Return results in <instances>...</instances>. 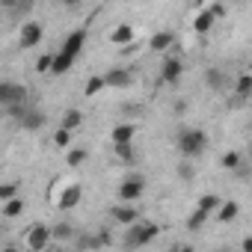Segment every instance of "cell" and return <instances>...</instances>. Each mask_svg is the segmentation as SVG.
Returning <instances> with one entry per match:
<instances>
[{"mask_svg": "<svg viewBox=\"0 0 252 252\" xmlns=\"http://www.w3.org/2000/svg\"><path fill=\"white\" fill-rule=\"evenodd\" d=\"M83 42H86V30H74V33H68L65 36V42H63V48H60V54H57V60H54V74H65L71 65H74V60H77V54L83 51Z\"/></svg>", "mask_w": 252, "mask_h": 252, "instance_id": "6da1fadb", "label": "cell"}, {"mask_svg": "<svg viewBox=\"0 0 252 252\" xmlns=\"http://www.w3.org/2000/svg\"><path fill=\"white\" fill-rule=\"evenodd\" d=\"M178 149H181L184 158H199L208 149V134L199 131V128H184L178 134Z\"/></svg>", "mask_w": 252, "mask_h": 252, "instance_id": "7a4b0ae2", "label": "cell"}, {"mask_svg": "<svg viewBox=\"0 0 252 252\" xmlns=\"http://www.w3.org/2000/svg\"><path fill=\"white\" fill-rule=\"evenodd\" d=\"M51 240H54V228H48V225H42V222L30 225L27 234H24V246H27L30 252H42V249H48Z\"/></svg>", "mask_w": 252, "mask_h": 252, "instance_id": "3957f363", "label": "cell"}, {"mask_svg": "<svg viewBox=\"0 0 252 252\" xmlns=\"http://www.w3.org/2000/svg\"><path fill=\"white\" fill-rule=\"evenodd\" d=\"M158 225L155 222H134V228H128V237H125V246H146V243H152L155 237H158Z\"/></svg>", "mask_w": 252, "mask_h": 252, "instance_id": "277c9868", "label": "cell"}, {"mask_svg": "<svg viewBox=\"0 0 252 252\" xmlns=\"http://www.w3.org/2000/svg\"><path fill=\"white\" fill-rule=\"evenodd\" d=\"M146 193V178L143 175H128L119 184V202H137Z\"/></svg>", "mask_w": 252, "mask_h": 252, "instance_id": "5b68a950", "label": "cell"}, {"mask_svg": "<svg viewBox=\"0 0 252 252\" xmlns=\"http://www.w3.org/2000/svg\"><path fill=\"white\" fill-rule=\"evenodd\" d=\"M0 104L3 107H12V104H27V89L12 83V80H3L0 83Z\"/></svg>", "mask_w": 252, "mask_h": 252, "instance_id": "8992f818", "label": "cell"}, {"mask_svg": "<svg viewBox=\"0 0 252 252\" xmlns=\"http://www.w3.org/2000/svg\"><path fill=\"white\" fill-rule=\"evenodd\" d=\"M42 39H45V27H42L39 21H27V24L21 27V39H18V42H21V48H24V51L36 48Z\"/></svg>", "mask_w": 252, "mask_h": 252, "instance_id": "52a82bcc", "label": "cell"}, {"mask_svg": "<svg viewBox=\"0 0 252 252\" xmlns=\"http://www.w3.org/2000/svg\"><path fill=\"white\" fill-rule=\"evenodd\" d=\"M18 125L24 131H39L42 125H45V116H42V110H36V107H24V113L18 116Z\"/></svg>", "mask_w": 252, "mask_h": 252, "instance_id": "ba28073f", "label": "cell"}, {"mask_svg": "<svg viewBox=\"0 0 252 252\" xmlns=\"http://www.w3.org/2000/svg\"><path fill=\"white\" fill-rule=\"evenodd\" d=\"M104 80H107V86L122 89V86H131L134 74H131V68H110V71L104 74Z\"/></svg>", "mask_w": 252, "mask_h": 252, "instance_id": "9c48e42d", "label": "cell"}, {"mask_svg": "<svg viewBox=\"0 0 252 252\" xmlns=\"http://www.w3.org/2000/svg\"><path fill=\"white\" fill-rule=\"evenodd\" d=\"M110 217H113L116 222H122V225L140 222V214H137V208H131V205H116V208L110 211Z\"/></svg>", "mask_w": 252, "mask_h": 252, "instance_id": "30bf717a", "label": "cell"}, {"mask_svg": "<svg viewBox=\"0 0 252 252\" xmlns=\"http://www.w3.org/2000/svg\"><path fill=\"white\" fill-rule=\"evenodd\" d=\"M181 60L178 57H166L163 60V65H160V77L166 80V83H178V77H181Z\"/></svg>", "mask_w": 252, "mask_h": 252, "instance_id": "8fae6325", "label": "cell"}, {"mask_svg": "<svg viewBox=\"0 0 252 252\" xmlns=\"http://www.w3.org/2000/svg\"><path fill=\"white\" fill-rule=\"evenodd\" d=\"M80 196H83L80 184H68V187L60 193V208H63V211H71V208H77V205H80Z\"/></svg>", "mask_w": 252, "mask_h": 252, "instance_id": "7c38bea8", "label": "cell"}, {"mask_svg": "<svg viewBox=\"0 0 252 252\" xmlns=\"http://www.w3.org/2000/svg\"><path fill=\"white\" fill-rule=\"evenodd\" d=\"M110 42H113V45H131V42H134V27H131V24H119V27L110 33Z\"/></svg>", "mask_w": 252, "mask_h": 252, "instance_id": "4fadbf2b", "label": "cell"}, {"mask_svg": "<svg viewBox=\"0 0 252 252\" xmlns=\"http://www.w3.org/2000/svg\"><path fill=\"white\" fill-rule=\"evenodd\" d=\"M237 217H240V205H237V202H231V199H228V202H222V205H220V211H217V220H220V222H234Z\"/></svg>", "mask_w": 252, "mask_h": 252, "instance_id": "5bb4252c", "label": "cell"}, {"mask_svg": "<svg viewBox=\"0 0 252 252\" xmlns=\"http://www.w3.org/2000/svg\"><path fill=\"white\" fill-rule=\"evenodd\" d=\"M172 42H175V36H172L169 30H160V33H155V36H152V42H149V45H152V51L163 54L166 48H172Z\"/></svg>", "mask_w": 252, "mask_h": 252, "instance_id": "9a60e30c", "label": "cell"}, {"mask_svg": "<svg viewBox=\"0 0 252 252\" xmlns=\"http://www.w3.org/2000/svg\"><path fill=\"white\" fill-rule=\"evenodd\" d=\"M214 21H217V15H214V9H205V12H199V18L193 21V30L202 36V33H208L211 27H214Z\"/></svg>", "mask_w": 252, "mask_h": 252, "instance_id": "2e32d148", "label": "cell"}, {"mask_svg": "<svg viewBox=\"0 0 252 252\" xmlns=\"http://www.w3.org/2000/svg\"><path fill=\"white\" fill-rule=\"evenodd\" d=\"M134 134H137L134 125H116V128H113V143H131Z\"/></svg>", "mask_w": 252, "mask_h": 252, "instance_id": "e0dca14e", "label": "cell"}, {"mask_svg": "<svg viewBox=\"0 0 252 252\" xmlns=\"http://www.w3.org/2000/svg\"><path fill=\"white\" fill-rule=\"evenodd\" d=\"M205 83H208V89H222L225 86V74L220 68H208L205 71Z\"/></svg>", "mask_w": 252, "mask_h": 252, "instance_id": "ac0fdd59", "label": "cell"}, {"mask_svg": "<svg viewBox=\"0 0 252 252\" xmlns=\"http://www.w3.org/2000/svg\"><path fill=\"white\" fill-rule=\"evenodd\" d=\"M220 205H222V199H220V196H214V193H205V196L199 199V205H196V208H202L205 214H214V211H220Z\"/></svg>", "mask_w": 252, "mask_h": 252, "instance_id": "d6986e66", "label": "cell"}, {"mask_svg": "<svg viewBox=\"0 0 252 252\" xmlns=\"http://www.w3.org/2000/svg\"><path fill=\"white\" fill-rule=\"evenodd\" d=\"M116 158H119L122 163H134V160H137L134 146H131V143H116Z\"/></svg>", "mask_w": 252, "mask_h": 252, "instance_id": "ffe728a7", "label": "cell"}, {"mask_svg": "<svg viewBox=\"0 0 252 252\" xmlns=\"http://www.w3.org/2000/svg\"><path fill=\"white\" fill-rule=\"evenodd\" d=\"M18 214H24V199H9V202H3V217L6 220H12V217H18Z\"/></svg>", "mask_w": 252, "mask_h": 252, "instance_id": "44dd1931", "label": "cell"}, {"mask_svg": "<svg viewBox=\"0 0 252 252\" xmlns=\"http://www.w3.org/2000/svg\"><path fill=\"white\" fill-rule=\"evenodd\" d=\"M80 122H83V113H80V110H68V113L63 116V128L77 131V128H80Z\"/></svg>", "mask_w": 252, "mask_h": 252, "instance_id": "7402d4cb", "label": "cell"}, {"mask_svg": "<svg viewBox=\"0 0 252 252\" xmlns=\"http://www.w3.org/2000/svg\"><path fill=\"white\" fill-rule=\"evenodd\" d=\"M208 217H211V214H205L202 208H196V211L190 214V220H187V228H193V231H199V228H202V225L208 222Z\"/></svg>", "mask_w": 252, "mask_h": 252, "instance_id": "603a6c76", "label": "cell"}, {"mask_svg": "<svg viewBox=\"0 0 252 252\" xmlns=\"http://www.w3.org/2000/svg\"><path fill=\"white\" fill-rule=\"evenodd\" d=\"M234 92H237L240 98H249V95H252V74H243V77H237V83H234Z\"/></svg>", "mask_w": 252, "mask_h": 252, "instance_id": "cb8c5ba5", "label": "cell"}, {"mask_svg": "<svg viewBox=\"0 0 252 252\" xmlns=\"http://www.w3.org/2000/svg\"><path fill=\"white\" fill-rule=\"evenodd\" d=\"M101 89H107V80H104V74H101V77L95 74V77L86 80V89H83V92H86V95H95V92H101Z\"/></svg>", "mask_w": 252, "mask_h": 252, "instance_id": "d4e9b609", "label": "cell"}, {"mask_svg": "<svg viewBox=\"0 0 252 252\" xmlns=\"http://www.w3.org/2000/svg\"><path fill=\"white\" fill-rule=\"evenodd\" d=\"M71 134H74V131H68V128H60V131L54 134V143H57L60 149H68V146H71Z\"/></svg>", "mask_w": 252, "mask_h": 252, "instance_id": "484cf974", "label": "cell"}, {"mask_svg": "<svg viewBox=\"0 0 252 252\" xmlns=\"http://www.w3.org/2000/svg\"><path fill=\"white\" fill-rule=\"evenodd\" d=\"M86 158H89L86 149H68V158H65V160H68V166H80Z\"/></svg>", "mask_w": 252, "mask_h": 252, "instance_id": "4316f807", "label": "cell"}, {"mask_svg": "<svg viewBox=\"0 0 252 252\" xmlns=\"http://www.w3.org/2000/svg\"><path fill=\"white\" fill-rule=\"evenodd\" d=\"M222 166L225 169H240V155L237 152H225L222 155Z\"/></svg>", "mask_w": 252, "mask_h": 252, "instance_id": "83f0119b", "label": "cell"}, {"mask_svg": "<svg viewBox=\"0 0 252 252\" xmlns=\"http://www.w3.org/2000/svg\"><path fill=\"white\" fill-rule=\"evenodd\" d=\"M187 160H190V158H187ZM187 160H184V163H178V178H181V181H193V175H196L193 163H187Z\"/></svg>", "mask_w": 252, "mask_h": 252, "instance_id": "f1b7e54d", "label": "cell"}, {"mask_svg": "<svg viewBox=\"0 0 252 252\" xmlns=\"http://www.w3.org/2000/svg\"><path fill=\"white\" fill-rule=\"evenodd\" d=\"M54 237H60V240H68V237H74V228H71L68 222H60V225H54Z\"/></svg>", "mask_w": 252, "mask_h": 252, "instance_id": "f546056e", "label": "cell"}, {"mask_svg": "<svg viewBox=\"0 0 252 252\" xmlns=\"http://www.w3.org/2000/svg\"><path fill=\"white\" fill-rule=\"evenodd\" d=\"M54 60H57V54H45V57H39L36 71H51V68H54Z\"/></svg>", "mask_w": 252, "mask_h": 252, "instance_id": "4dcf8cb0", "label": "cell"}, {"mask_svg": "<svg viewBox=\"0 0 252 252\" xmlns=\"http://www.w3.org/2000/svg\"><path fill=\"white\" fill-rule=\"evenodd\" d=\"M15 193H18V184H3V187H0V202L15 199Z\"/></svg>", "mask_w": 252, "mask_h": 252, "instance_id": "1f68e13d", "label": "cell"}, {"mask_svg": "<svg viewBox=\"0 0 252 252\" xmlns=\"http://www.w3.org/2000/svg\"><path fill=\"white\" fill-rule=\"evenodd\" d=\"M240 249H243V252H252V237H246V240L240 243Z\"/></svg>", "mask_w": 252, "mask_h": 252, "instance_id": "d6a6232c", "label": "cell"}, {"mask_svg": "<svg viewBox=\"0 0 252 252\" xmlns=\"http://www.w3.org/2000/svg\"><path fill=\"white\" fill-rule=\"evenodd\" d=\"M63 3H65V6H77V3H80V0H63Z\"/></svg>", "mask_w": 252, "mask_h": 252, "instance_id": "836d02e7", "label": "cell"}, {"mask_svg": "<svg viewBox=\"0 0 252 252\" xmlns=\"http://www.w3.org/2000/svg\"><path fill=\"white\" fill-rule=\"evenodd\" d=\"M12 3H15V0H3V6H12Z\"/></svg>", "mask_w": 252, "mask_h": 252, "instance_id": "e575fe53", "label": "cell"}, {"mask_svg": "<svg viewBox=\"0 0 252 252\" xmlns=\"http://www.w3.org/2000/svg\"><path fill=\"white\" fill-rule=\"evenodd\" d=\"M211 3H220V0H211Z\"/></svg>", "mask_w": 252, "mask_h": 252, "instance_id": "d590c367", "label": "cell"}]
</instances>
